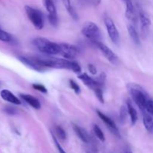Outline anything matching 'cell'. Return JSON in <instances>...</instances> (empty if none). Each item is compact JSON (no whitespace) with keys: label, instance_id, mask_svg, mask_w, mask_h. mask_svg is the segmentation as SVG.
Returning a JSON list of instances; mask_svg holds the SVG:
<instances>
[{"label":"cell","instance_id":"cell-1","mask_svg":"<svg viewBox=\"0 0 153 153\" xmlns=\"http://www.w3.org/2000/svg\"><path fill=\"white\" fill-rule=\"evenodd\" d=\"M42 64L46 67L55 69H66L73 71L76 73H79L81 72V67L79 64L75 61H70L63 58H54V57H49V58H38Z\"/></svg>","mask_w":153,"mask_h":153},{"label":"cell","instance_id":"cell-2","mask_svg":"<svg viewBox=\"0 0 153 153\" xmlns=\"http://www.w3.org/2000/svg\"><path fill=\"white\" fill-rule=\"evenodd\" d=\"M127 89L131 94V98L134 100L139 108L142 111L146 109V105L148 100L146 94L140 85L134 83H129L127 85Z\"/></svg>","mask_w":153,"mask_h":153},{"label":"cell","instance_id":"cell-3","mask_svg":"<svg viewBox=\"0 0 153 153\" xmlns=\"http://www.w3.org/2000/svg\"><path fill=\"white\" fill-rule=\"evenodd\" d=\"M33 43L35 47L43 53L48 55H56L60 54L59 43H54L43 37H37L34 39Z\"/></svg>","mask_w":153,"mask_h":153},{"label":"cell","instance_id":"cell-4","mask_svg":"<svg viewBox=\"0 0 153 153\" xmlns=\"http://www.w3.org/2000/svg\"><path fill=\"white\" fill-rule=\"evenodd\" d=\"M25 13L28 16V19L31 22L34 27L37 30H41L44 25L43 16L41 12L37 9L34 8L29 5H26L25 7Z\"/></svg>","mask_w":153,"mask_h":153},{"label":"cell","instance_id":"cell-5","mask_svg":"<svg viewBox=\"0 0 153 153\" xmlns=\"http://www.w3.org/2000/svg\"><path fill=\"white\" fill-rule=\"evenodd\" d=\"M82 34L93 42L98 43L101 39V32L99 27L93 22H88L82 28Z\"/></svg>","mask_w":153,"mask_h":153},{"label":"cell","instance_id":"cell-6","mask_svg":"<svg viewBox=\"0 0 153 153\" xmlns=\"http://www.w3.org/2000/svg\"><path fill=\"white\" fill-rule=\"evenodd\" d=\"M60 54L65 59H73L76 58L79 53V48L75 45L70 43H59Z\"/></svg>","mask_w":153,"mask_h":153},{"label":"cell","instance_id":"cell-7","mask_svg":"<svg viewBox=\"0 0 153 153\" xmlns=\"http://www.w3.org/2000/svg\"><path fill=\"white\" fill-rule=\"evenodd\" d=\"M104 22L111 40L116 44L118 43L120 40V34L114 21L108 16H105L104 18Z\"/></svg>","mask_w":153,"mask_h":153},{"label":"cell","instance_id":"cell-8","mask_svg":"<svg viewBox=\"0 0 153 153\" xmlns=\"http://www.w3.org/2000/svg\"><path fill=\"white\" fill-rule=\"evenodd\" d=\"M18 59L26 65L27 67H30L32 70H35V71L42 72L46 70V67H44L43 64L40 63L39 61L38 58H27L25 56H18Z\"/></svg>","mask_w":153,"mask_h":153},{"label":"cell","instance_id":"cell-9","mask_svg":"<svg viewBox=\"0 0 153 153\" xmlns=\"http://www.w3.org/2000/svg\"><path fill=\"white\" fill-rule=\"evenodd\" d=\"M44 1L45 7L47 10L49 15H48V19L51 25L56 26L58 25V14H57V10L55 7L54 0H43Z\"/></svg>","mask_w":153,"mask_h":153},{"label":"cell","instance_id":"cell-10","mask_svg":"<svg viewBox=\"0 0 153 153\" xmlns=\"http://www.w3.org/2000/svg\"><path fill=\"white\" fill-rule=\"evenodd\" d=\"M97 46H98L99 49H100V50L102 52V53L103 54V55L107 58V60L109 62L111 63L112 64H117L118 61H119L117 56L116 54H115L108 46H107L106 45H105L104 43H101V42L97 43Z\"/></svg>","mask_w":153,"mask_h":153},{"label":"cell","instance_id":"cell-11","mask_svg":"<svg viewBox=\"0 0 153 153\" xmlns=\"http://www.w3.org/2000/svg\"><path fill=\"white\" fill-rule=\"evenodd\" d=\"M126 16L127 19L129 20V22H131L130 24H131V25L134 26L137 23V21H138L139 18V16H137V11H136L135 7H134L131 0V1H126Z\"/></svg>","mask_w":153,"mask_h":153},{"label":"cell","instance_id":"cell-12","mask_svg":"<svg viewBox=\"0 0 153 153\" xmlns=\"http://www.w3.org/2000/svg\"><path fill=\"white\" fill-rule=\"evenodd\" d=\"M97 114L100 117V119L104 122V123L107 126V127L109 128V130H110L114 135H116L117 137H120V134L119 130H118L117 127V125L110 117H108V116L105 115L104 114L102 113L100 111H97Z\"/></svg>","mask_w":153,"mask_h":153},{"label":"cell","instance_id":"cell-13","mask_svg":"<svg viewBox=\"0 0 153 153\" xmlns=\"http://www.w3.org/2000/svg\"><path fill=\"white\" fill-rule=\"evenodd\" d=\"M139 20H140V25H141V30L143 34L146 35L149 31V26L151 25V20L148 15L143 10H140L139 12Z\"/></svg>","mask_w":153,"mask_h":153},{"label":"cell","instance_id":"cell-14","mask_svg":"<svg viewBox=\"0 0 153 153\" xmlns=\"http://www.w3.org/2000/svg\"><path fill=\"white\" fill-rule=\"evenodd\" d=\"M1 94V97L5 101L8 102L12 103L13 105H20L21 101L16 97L15 95H13V93L10 92L8 90H2L0 93Z\"/></svg>","mask_w":153,"mask_h":153},{"label":"cell","instance_id":"cell-15","mask_svg":"<svg viewBox=\"0 0 153 153\" xmlns=\"http://www.w3.org/2000/svg\"><path fill=\"white\" fill-rule=\"evenodd\" d=\"M79 79H80L82 82H83V83L86 85L87 87L90 88L91 89H96L97 88H101V87L99 85V84L97 83V80L94 79H92L91 77H90L88 74L86 73H84V74L80 75L79 76Z\"/></svg>","mask_w":153,"mask_h":153},{"label":"cell","instance_id":"cell-16","mask_svg":"<svg viewBox=\"0 0 153 153\" xmlns=\"http://www.w3.org/2000/svg\"><path fill=\"white\" fill-rule=\"evenodd\" d=\"M20 97L25 102L28 103V105H30L34 108L40 109V107H41V105H40L39 100L35 97H32L29 94H21Z\"/></svg>","mask_w":153,"mask_h":153},{"label":"cell","instance_id":"cell-17","mask_svg":"<svg viewBox=\"0 0 153 153\" xmlns=\"http://www.w3.org/2000/svg\"><path fill=\"white\" fill-rule=\"evenodd\" d=\"M73 129H74L75 132L77 134L78 137L81 139L85 143H88L90 142V137L89 134H88L85 129H84L82 127L73 124Z\"/></svg>","mask_w":153,"mask_h":153},{"label":"cell","instance_id":"cell-18","mask_svg":"<svg viewBox=\"0 0 153 153\" xmlns=\"http://www.w3.org/2000/svg\"><path fill=\"white\" fill-rule=\"evenodd\" d=\"M143 121L145 128L147 130L148 132L153 134V120L150 115L149 114H143Z\"/></svg>","mask_w":153,"mask_h":153},{"label":"cell","instance_id":"cell-19","mask_svg":"<svg viewBox=\"0 0 153 153\" xmlns=\"http://www.w3.org/2000/svg\"><path fill=\"white\" fill-rule=\"evenodd\" d=\"M127 108H128V114H129L130 118H131V122L132 123V125H134L136 123L137 120V112L136 111V109L134 108V106L132 105L130 102H127Z\"/></svg>","mask_w":153,"mask_h":153},{"label":"cell","instance_id":"cell-20","mask_svg":"<svg viewBox=\"0 0 153 153\" xmlns=\"http://www.w3.org/2000/svg\"><path fill=\"white\" fill-rule=\"evenodd\" d=\"M128 32L129 34L130 37L132 40V41L134 42L135 44L139 45L140 44V38H139V35L137 34V31H136V28L134 25H132L131 24H129L128 25Z\"/></svg>","mask_w":153,"mask_h":153},{"label":"cell","instance_id":"cell-21","mask_svg":"<svg viewBox=\"0 0 153 153\" xmlns=\"http://www.w3.org/2000/svg\"><path fill=\"white\" fill-rule=\"evenodd\" d=\"M63 4H64V7H66V9L67 10V11L69 12V13L70 14V16L73 18V19H76L78 18L77 14H76V11L73 9V6L71 4V0H62Z\"/></svg>","mask_w":153,"mask_h":153},{"label":"cell","instance_id":"cell-22","mask_svg":"<svg viewBox=\"0 0 153 153\" xmlns=\"http://www.w3.org/2000/svg\"><path fill=\"white\" fill-rule=\"evenodd\" d=\"M93 130H94L95 135L97 136V137H98V138L100 139L101 141L104 142L105 140V137L104 133L102 132V131L101 130V128H100L98 126L96 125V124H94V126H93Z\"/></svg>","mask_w":153,"mask_h":153},{"label":"cell","instance_id":"cell-23","mask_svg":"<svg viewBox=\"0 0 153 153\" xmlns=\"http://www.w3.org/2000/svg\"><path fill=\"white\" fill-rule=\"evenodd\" d=\"M12 40V37L9 33H7V31H4L2 28L0 26V40L3 42H10Z\"/></svg>","mask_w":153,"mask_h":153},{"label":"cell","instance_id":"cell-24","mask_svg":"<svg viewBox=\"0 0 153 153\" xmlns=\"http://www.w3.org/2000/svg\"><path fill=\"white\" fill-rule=\"evenodd\" d=\"M55 134L58 136V138L61 140H65L67 139V134L65 131L61 126H55Z\"/></svg>","mask_w":153,"mask_h":153},{"label":"cell","instance_id":"cell-25","mask_svg":"<svg viewBox=\"0 0 153 153\" xmlns=\"http://www.w3.org/2000/svg\"><path fill=\"white\" fill-rule=\"evenodd\" d=\"M128 114V108H127L126 106H122L120 109V122L122 123H123L126 121Z\"/></svg>","mask_w":153,"mask_h":153},{"label":"cell","instance_id":"cell-26","mask_svg":"<svg viewBox=\"0 0 153 153\" xmlns=\"http://www.w3.org/2000/svg\"><path fill=\"white\" fill-rule=\"evenodd\" d=\"M94 91L95 92L96 97L98 99L99 101L101 103H104V97H103V92L102 88H97Z\"/></svg>","mask_w":153,"mask_h":153},{"label":"cell","instance_id":"cell-27","mask_svg":"<svg viewBox=\"0 0 153 153\" xmlns=\"http://www.w3.org/2000/svg\"><path fill=\"white\" fill-rule=\"evenodd\" d=\"M69 82H70V88H72V89L73 90V91H75V93L76 94H79L80 93V87L79 86V85H78L77 83H76L75 81L73 80H70L69 81Z\"/></svg>","mask_w":153,"mask_h":153},{"label":"cell","instance_id":"cell-28","mask_svg":"<svg viewBox=\"0 0 153 153\" xmlns=\"http://www.w3.org/2000/svg\"><path fill=\"white\" fill-rule=\"evenodd\" d=\"M145 110L147 111L149 115H153V100H148L146 105V109Z\"/></svg>","mask_w":153,"mask_h":153},{"label":"cell","instance_id":"cell-29","mask_svg":"<svg viewBox=\"0 0 153 153\" xmlns=\"http://www.w3.org/2000/svg\"><path fill=\"white\" fill-rule=\"evenodd\" d=\"M32 87L34 89L37 90V91H40L41 93H43V94H46L47 93V89L43 85H40V84H34L32 85Z\"/></svg>","mask_w":153,"mask_h":153},{"label":"cell","instance_id":"cell-30","mask_svg":"<svg viewBox=\"0 0 153 153\" xmlns=\"http://www.w3.org/2000/svg\"><path fill=\"white\" fill-rule=\"evenodd\" d=\"M96 80H97V83L99 84V85L102 88V85H104L105 82V74L102 73V74H100V76H98V78H97Z\"/></svg>","mask_w":153,"mask_h":153},{"label":"cell","instance_id":"cell-31","mask_svg":"<svg viewBox=\"0 0 153 153\" xmlns=\"http://www.w3.org/2000/svg\"><path fill=\"white\" fill-rule=\"evenodd\" d=\"M52 138H53L54 142H55V146H56L57 149H58V152H59V153H66L65 151L64 150V149L61 147V146L60 145V143H58V141L57 140V139L55 138V137L52 136Z\"/></svg>","mask_w":153,"mask_h":153},{"label":"cell","instance_id":"cell-32","mask_svg":"<svg viewBox=\"0 0 153 153\" xmlns=\"http://www.w3.org/2000/svg\"><path fill=\"white\" fill-rule=\"evenodd\" d=\"M88 70L92 75H95L97 73V68L93 64H88Z\"/></svg>","mask_w":153,"mask_h":153},{"label":"cell","instance_id":"cell-33","mask_svg":"<svg viewBox=\"0 0 153 153\" xmlns=\"http://www.w3.org/2000/svg\"><path fill=\"white\" fill-rule=\"evenodd\" d=\"M4 111L7 114H13L15 113L14 109L10 107H6L5 108H4Z\"/></svg>","mask_w":153,"mask_h":153},{"label":"cell","instance_id":"cell-34","mask_svg":"<svg viewBox=\"0 0 153 153\" xmlns=\"http://www.w3.org/2000/svg\"><path fill=\"white\" fill-rule=\"evenodd\" d=\"M123 1H125V2H126V1H131V0H123Z\"/></svg>","mask_w":153,"mask_h":153},{"label":"cell","instance_id":"cell-35","mask_svg":"<svg viewBox=\"0 0 153 153\" xmlns=\"http://www.w3.org/2000/svg\"><path fill=\"white\" fill-rule=\"evenodd\" d=\"M126 153H131V152H126Z\"/></svg>","mask_w":153,"mask_h":153},{"label":"cell","instance_id":"cell-36","mask_svg":"<svg viewBox=\"0 0 153 153\" xmlns=\"http://www.w3.org/2000/svg\"><path fill=\"white\" fill-rule=\"evenodd\" d=\"M0 85H1V82H0Z\"/></svg>","mask_w":153,"mask_h":153},{"label":"cell","instance_id":"cell-37","mask_svg":"<svg viewBox=\"0 0 153 153\" xmlns=\"http://www.w3.org/2000/svg\"><path fill=\"white\" fill-rule=\"evenodd\" d=\"M54 1H55V0H54Z\"/></svg>","mask_w":153,"mask_h":153}]
</instances>
